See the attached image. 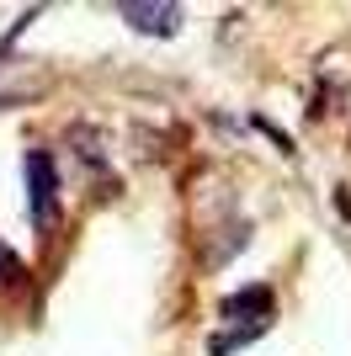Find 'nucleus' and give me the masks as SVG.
<instances>
[{"mask_svg": "<svg viewBox=\"0 0 351 356\" xmlns=\"http://www.w3.org/2000/svg\"><path fill=\"white\" fill-rule=\"evenodd\" d=\"M27 202H32V229L48 234L54 213H58V181H54V160H48L43 149L27 154Z\"/></svg>", "mask_w": 351, "mask_h": 356, "instance_id": "f257e3e1", "label": "nucleus"}, {"mask_svg": "<svg viewBox=\"0 0 351 356\" xmlns=\"http://www.w3.org/2000/svg\"><path fill=\"white\" fill-rule=\"evenodd\" d=\"M123 22L149 32V38H171V32L181 27V11H176V6H144V0H133V6H123Z\"/></svg>", "mask_w": 351, "mask_h": 356, "instance_id": "f03ea898", "label": "nucleus"}, {"mask_svg": "<svg viewBox=\"0 0 351 356\" xmlns=\"http://www.w3.org/2000/svg\"><path fill=\"white\" fill-rule=\"evenodd\" d=\"M224 314L245 319V325H266V314H272V287H240V293L224 303Z\"/></svg>", "mask_w": 351, "mask_h": 356, "instance_id": "7ed1b4c3", "label": "nucleus"}, {"mask_svg": "<svg viewBox=\"0 0 351 356\" xmlns=\"http://www.w3.org/2000/svg\"><path fill=\"white\" fill-rule=\"evenodd\" d=\"M0 277H16V261H11V250L0 245Z\"/></svg>", "mask_w": 351, "mask_h": 356, "instance_id": "20e7f679", "label": "nucleus"}]
</instances>
